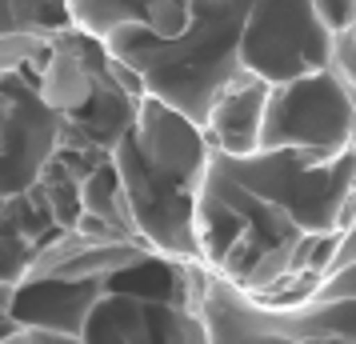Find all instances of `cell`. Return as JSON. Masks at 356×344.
<instances>
[{"label":"cell","mask_w":356,"mask_h":344,"mask_svg":"<svg viewBox=\"0 0 356 344\" xmlns=\"http://www.w3.org/2000/svg\"><path fill=\"white\" fill-rule=\"evenodd\" d=\"M140 100L136 81L81 28L0 40L4 288L68 236L136 232L113 152Z\"/></svg>","instance_id":"cell-1"},{"label":"cell","mask_w":356,"mask_h":344,"mask_svg":"<svg viewBox=\"0 0 356 344\" xmlns=\"http://www.w3.org/2000/svg\"><path fill=\"white\" fill-rule=\"evenodd\" d=\"M68 20L145 97L204 129L236 84L276 88L332 68L356 0H68Z\"/></svg>","instance_id":"cell-2"},{"label":"cell","mask_w":356,"mask_h":344,"mask_svg":"<svg viewBox=\"0 0 356 344\" xmlns=\"http://www.w3.org/2000/svg\"><path fill=\"white\" fill-rule=\"evenodd\" d=\"M356 148H264L252 156L209 152L196 197V256L264 309L316 296L348 229Z\"/></svg>","instance_id":"cell-3"},{"label":"cell","mask_w":356,"mask_h":344,"mask_svg":"<svg viewBox=\"0 0 356 344\" xmlns=\"http://www.w3.org/2000/svg\"><path fill=\"white\" fill-rule=\"evenodd\" d=\"M209 140L193 120L145 97L132 129L113 152L116 177L124 188L132 229L161 256L200 261L196 256V197L209 168Z\"/></svg>","instance_id":"cell-4"},{"label":"cell","mask_w":356,"mask_h":344,"mask_svg":"<svg viewBox=\"0 0 356 344\" xmlns=\"http://www.w3.org/2000/svg\"><path fill=\"white\" fill-rule=\"evenodd\" d=\"M212 344H356V296L316 293L296 309H264L204 268Z\"/></svg>","instance_id":"cell-5"},{"label":"cell","mask_w":356,"mask_h":344,"mask_svg":"<svg viewBox=\"0 0 356 344\" xmlns=\"http://www.w3.org/2000/svg\"><path fill=\"white\" fill-rule=\"evenodd\" d=\"M356 124V97L332 68L276 84L264 104L260 152L264 148H312V152H348Z\"/></svg>","instance_id":"cell-6"},{"label":"cell","mask_w":356,"mask_h":344,"mask_svg":"<svg viewBox=\"0 0 356 344\" xmlns=\"http://www.w3.org/2000/svg\"><path fill=\"white\" fill-rule=\"evenodd\" d=\"M72 28L68 0H0V40Z\"/></svg>","instance_id":"cell-7"},{"label":"cell","mask_w":356,"mask_h":344,"mask_svg":"<svg viewBox=\"0 0 356 344\" xmlns=\"http://www.w3.org/2000/svg\"><path fill=\"white\" fill-rule=\"evenodd\" d=\"M0 344H29V341H24V332L13 325V332H4V336H0Z\"/></svg>","instance_id":"cell-8"}]
</instances>
